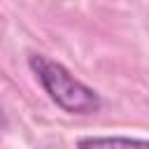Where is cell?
Here are the masks:
<instances>
[{"instance_id":"cell-1","label":"cell","mask_w":149,"mask_h":149,"mask_svg":"<svg viewBox=\"0 0 149 149\" xmlns=\"http://www.w3.org/2000/svg\"><path fill=\"white\" fill-rule=\"evenodd\" d=\"M28 68L49 95V100L61 107L68 114L77 116H88L102 109V98L95 88L77 79L63 63L44 56V54H30L28 56Z\"/></svg>"},{"instance_id":"cell-2","label":"cell","mask_w":149,"mask_h":149,"mask_svg":"<svg viewBox=\"0 0 149 149\" xmlns=\"http://www.w3.org/2000/svg\"><path fill=\"white\" fill-rule=\"evenodd\" d=\"M77 149H149V140L128 135H86L77 140Z\"/></svg>"}]
</instances>
